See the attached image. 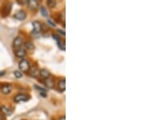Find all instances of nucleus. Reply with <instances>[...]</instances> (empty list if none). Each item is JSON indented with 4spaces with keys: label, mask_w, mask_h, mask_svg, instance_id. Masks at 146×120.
<instances>
[{
    "label": "nucleus",
    "mask_w": 146,
    "mask_h": 120,
    "mask_svg": "<svg viewBox=\"0 0 146 120\" xmlns=\"http://www.w3.org/2000/svg\"><path fill=\"white\" fill-rule=\"evenodd\" d=\"M33 27V30L32 32V35L34 36L36 35V37H38L40 35V32L42 30V24L40 21H33L32 23Z\"/></svg>",
    "instance_id": "1"
},
{
    "label": "nucleus",
    "mask_w": 146,
    "mask_h": 120,
    "mask_svg": "<svg viewBox=\"0 0 146 120\" xmlns=\"http://www.w3.org/2000/svg\"><path fill=\"white\" fill-rule=\"evenodd\" d=\"M19 69L21 72H28L30 69L29 62L25 58H22L19 63Z\"/></svg>",
    "instance_id": "2"
},
{
    "label": "nucleus",
    "mask_w": 146,
    "mask_h": 120,
    "mask_svg": "<svg viewBox=\"0 0 146 120\" xmlns=\"http://www.w3.org/2000/svg\"><path fill=\"white\" fill-rule=\"evenodd\" d=\"M29 99V97L28 95H26V94L24 93L17 94L16 96L14 97V101L17 102V103L23 102V101H27Z\"/></svg>",
    "instance_id": "3"
},
{
    "label": "nucleus",
    "mask_w": 146,
    "mask_h": 120,
    "mask_svg": "<svg viewBox=\"0 0 146 120\" xmlns=\"http://www.w3.org/2000/svg\"><path fill=\"white\" fill-rule=\"evenodd\" d=\"M26 16H27V14L25 11L19 10V11H17L16 13H15V15H14V18H15L16 20H17V21H24V20H25Z\"/></svg>",
    "instance_id": "4"
},
{
    "label": "nucleus",
    "mask_w": 146,
    "mask_h": 120,
    "mask_svg": "<svg viewBox=\"0 0 146 120\" xmlns=\"http://www.w3.org/2000/svg\"><path fill=\"white\" fill-rule=\"evenodd\" d=\"M12 90V87L11 84H3L0 88V91L3 94H9Z\"/></svg>",
    "instance_id": "5"
},
{
    "label": "nucleus",
    "mask_w": 146,
    "mask_h": 120,
    "mask_svg": "<svg viewBox=\"0 0 146 120\" xmlns=\"http://www.w3.org/2000/svg\"><path fill=\"white\" fill-rule=\"evenodd\" d=\"M15 54L17 58H23L26 55V50L25 49H24L23 47H21V48H18L15 50Z\"/></svg>",
    "instance_id": "6"
},
{
    "label": "nucleus",
    "mask_w": 146,
    "mask_h": 120,
    "mask_svg": "<svg viewBox=\"0 0 146 120\" xmlns=\"http://www.w3.org/2000/svg\"><path fill=\"white\" fill-rule=\"evenodd\" d=\"M22 45H23V39L21 37H17L14 39V41H13V47H14L15 50L22 47Z\"/></svg>",
    "instance_id": "7"
},
{
    "label": "nucleus",
    "mask_w": 146,
    "mask_h": 120,
    "mask_svg": "<svg viewBox=\"0 0 146 120\" xmlns=\"http://www.w3.org/2000/svg\"><path fill=\"white\" fill-rule=\"evenodd\" d=\"M27 4L31 10H36L38 7V2L36 0H29L27 2Z\"/></svg>",
    "instance_id": "8"
},
{
    "label": "nucleus",
    "mask_w": 146,
    "mask_h": 120,
    "mask_svg": "<svg viewBox=\"0 0 146 120\" xmlns=\"http://www.w3.org/2000/svg\"><path fill=\"white\" fill-rule=\"evenodd\" d=\"M44 84L46 85V87H47V88L52 89V88H54V80L52 78L49 77V78L45 79Z\"/></svg>",
    "instance_id": "9"
},
{
    "label": "nucleus",
    "mask_w": 146,
    "mask_h": 120,
    "mask_svg": "<svg viewBox=\"0 0 146 120\" xmlns=\"http://www.w3.org/2000/svg\"><path fill=\"white\" fill-rule=\"evenodd\" d=\"M39 75L42 76V78L46 79L49 78L50 76V72L47 69H46V68H42V69H41L39 71Z\"/></svg>",
    "instance_id": "10"
},
{
    "label": "nucleus",
    "mask_w": 146,
    "mask_h": 120,
    "mask_svg": "<svg viewBox=\"0 0 146 120\" xmlns=\"http://www.w3.org/2000/svg\"><path fill=\"white\" fill-rule=\"evenodd\" d=\"M0 110H1V112L3 113V114H4L7 116H9L12 114V111L11 110L9 107H7V106H6V105H2V106H0Z\"/></svg>",
    "instance_id": "11"
},
{
    "label": "nucleus",
    "mask_w": 146,
    "mask_h": 120,
    "mask_svg": "<svg viewBox=\"0 0 146 120\" xmlns=\"http://www.w3.org/2000/svg\"><path fill=\"white\" fill-rule=\"evenodd\" d=\"M29 73V75L31 76H33V77H36V76L39 74V71H38V69H37V68H36V66L34 67H30V69H29V71L28 72Z\"/></svg>",
    "instance_id": "12"
},
{
    "label": "nucleus",
    "mask_w": 146,
    "mask_h": 120,
    "mask_svg": "<svg viewBox=\"0 0 146 120\" xmlns=\"http://www.w3.org/2000/svg\"><path fill=\"white\" fill-rule=\"evenodd\" d=\"M58 89L61 91V92H64L65 89H66V81L64 79H62L58 81Z\"/></svg>",
    "instance_id": "13"
},
{
    "label": "nucleus",
    "mask_w": 146,
    "mask_h": 120,
    "mask_svg": "<svg viewBox=\"0 0 146 120\" xmlns=\"http://www.w3.org/2000/svg\"><path fill=\"white\" fill-rule=\"evenodd\" d=\"M25 49H27L28 50H33L34 49H35V46H34V45L31 42H27L25 43Z\"/></svg>",
    "instance_id": "14"
},
{
    "label": "nucleus",
    "mask_w": 146,
    "mask_h": 120,
    "mask_svg": "<svg viewBox=\"0 0 146 120\" xmlns=\"http://www.w3.org/2000/svg\"><path fill=\"white\" fill-rule=\"evenodd\" d=\"M55 5H56V2H55V1H54V0H48V1H47V6H48L50 8L54 7Z\"/></svg>",
    "instance_id": "15"
},
{
    "label": "nucleus",
    "mask_w": 146,
    "mask_h": 120,
    "mask_svg": "<svg viewBox=\"0 0 146 120\" xmlns=\"http://www.w3.org/2000/svg\"><path fill=\"white\" fill-rule=\"evenodd\" d=\"M57 43H58V47H59V49H60V50H65V43H64L61 39H60Z\"/></svg>",
    "instance_id": "16"
},
{
    "label": "nucleus",
    "mask_w": 146,
    "mask_h": 120,
    "mask_svg": "<svg viewBox=\"0 0 146 120\" xmlns=\"http://www.w3.org/2000/svg\"><path fill=\"white\" fill-rule=\"evenodd\" d=\"M41 13L42 14V16L47 17L48 16V11H47L46 8L45 7H41Z\"/></svg>",
    "instance_id": "17"
},
{
    "label": "nucleus",
    "mask_w": 146,
    "mask_h": 120,
    "mask_svg": "<svg viewBox=\"0 0 146 120\" xmlns=\"http://www.w3.org/2000/svg\"><path fill=\"white\" fill-rule=\"evenodd\" d=\"M13 75H14L15 77H16L17 79L21 78V77L23 76V74H22V72H20V71H15V72H13Z\"/></svg>",
    "instance_id": "18"
},
{
    "label": "nucleus",
    "mask_w": 146,
    "mask_h": 120,
    "mask_svg": "<svg viewBox=\"0 0 146 120\" xmlns=\"http://www.w3.org/2000/svg\"><path fill=\"white\" fill-rule=\"evenodd\" d=\"M47 23H48V24H49V25H50L51 27L56 26V24H55L52 20H50V19H48V20H47Z\"/></svg>",
    "instance_id": "19"
},
{
    "label": "nucleus",
    "mask_w": 146,
    "mask_h": 120,
    "mask_svg": "<svg viewBox=\"0 0 146 120\" xmlns=\"http://www.w3.org/2000/svg\"><path fill=\"white\" fill-rule=\"evenodd\" d=\"M57 31L58 32H59V34H61L62 36H63V37L65 36V32L63 31V30H62V29H58Z\"/></svg>",
    "instance_id": "20"
},
{
    "label": "nucleus",
    "mask_w": 146,
    "mask_h": 120,
    "mask_svg": "<svg viewBox=\"0 0 146 120\" xmlns=\"http://www.w3.org/2000/svg\"><path fill=\"white\" fill-rule=\"evenodd\" d=\"M53 37H54V39L56 40V42H58L59 40H60V37H58V35H55V34H53Z\"/></svg>",
    "instance_id": "21"
},
{
    "label": "nucleus",
    "mask_w": 146,
    "mask_h": 120,
    "mask_svg": "<svg viewBox=\"0 0 146 120\" xmlns=\"http://www.w3.org/2000/svg\"><path fill=\"white\" fill-rule=\"evenodd\" d=\"M4 75H5V72H4V71L0 72V76H4Z\"/></svg>",
    "instance_id": "22"
},
{
    "label": "nucleus",
    "mask_w": 146,
    "mask_h": 120,
    "mask_svg": "<svg viewBox=\"0 0 146 120\" xmlns=\"http://www.w3.org/2000/svg\"><path fill=\"white\" fill-rule=\"evenodd\" d=\"M58 120H65V117H64V116H62V117H60V118L58 119Z\"/></svg>",
    "instance_id": "23"
},
{
    "label": "nucleus",
    "mask_w": 146,
    "mask_h": 120,
    "mask_svg": "<svg viewBox=\"0 0 146 120\" xmlns=\"http://www.w3.org/2000/svg\"><path fill=\"white\" fill-rule=\"evenodd\" d=\"M0 120H2V115L0 114Z\"/></svg>",
    "instance_id": "24"
}]
</instances>
